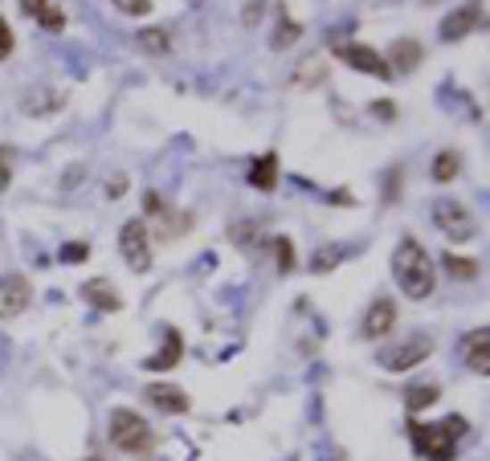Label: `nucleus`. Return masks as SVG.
I'll use <instances>...</instances> for the list:
<instances>
[{"label": "nucleus", "instance_id": "nucleus-3", "mask_svg": "<svg viewBox=\"0 0 490 461\" xmlns=\"http://www.w3.org/2000/svg\"><path fill=\"white\" fill-rule=\"evenodd\" d=\"M111 441L123 453H147L152 449V429H147V421L139 413L115 408V413H111Z\"/></svg>", "mask_w": 490, "mask_h": 461}, {"label": "nucleus", "instance_id": "nucleus-13", "mask_svg": "<svg viewBox=\"0 0 490 461\" xmlns=\"http://www.w3.org/2000/svg\"><path fill=\"white\" fill-rule=\"evenodd\" d=\"M147 400L160 408V413H188V396L180 392V388H172V384H152L147 388Z\"/></svg>", "mask_w": 490, "mask_h": 461}, {"label": "nucleus", "instance_id": "nucleus-16", "mask_svg": "<svg viewBox=\"0 0 490 461\" xmlns=\"http://www.w3.org/2000/svg\"><path fill=\"white\" fill-rule=\"evenodd\" d=\"M486 343H490V335H486V327H482L478 335L470 339V351H466V364H470L478 375H490V356H486Z\"/></svg>", "mask_w": 490, "mask_h": 461}, {"label": "nucleus", "instance_id": "nucleus-28", "mask_svg": "<svg viewBox=\"0 0 490 461\" xmlns=\"http://www.w3.org/2000/svg\"><path fill=\"white\" fill-rule=\"evenodd\" d=\"M144 204H147V212H163V201H160V193H147V196H144Z\"/></svg>", "mask_w": 490, "mask_h": 461}, {"label": "nucleus", "instance_id": "nucleus-21", "mask_svg": "<svg viewBox=\"0 0 490 461\" xmlns=\"http://www.w3.org/2000/svg\"><path fill=\"white\" fill-rule=\"evenodd\" d=\"M344 258H347V250L331 245V250H323V253H315V258H311V269H315V274H327V269L336 266V261H344Z\"/></svg>", "mask_w": 490, "mask_h": 461}, {"label": "nucleus", "instance_id": "nucleus-4", "mask_svg": "<svg viewBox=\"0 0 490 461\" xmlns=\"http://www.w3.org/2000/svg\"><path fill=\"white\" fill-rule=\"evenodd\" d=\"M433 221H437V229H442L450 241H474L478 237V221H474V212L461 201H437L433 204Z\"/></svg>", "mask_w": 490, "mask_h": 461}, {"label": "nucleus", "instance_id": "nucleus-25", "mask_svg": "<svg viewBox=\"0 0 490 461\" xmlns=\"http://www.w3.org/2000/svg\"><path fill=\"white\" fill-rule=\"evenodd\" d=\"M115 9L127 17H147L152 12V0H115Z\"/></svg>", "mask_w": 490, "mask_h": 461}, {"label": "nucleus", "instance_id": "nucleus-1", "mask_svg": "<svg viewBox=\"0 0 490 461\" xmlns=\"http://www.w3.org/2000/svg\"><path fill=\"white\" fill-rule=\"evenodd\" d=\"M393 278L401 286L404 298H429L433 294V282H437V269H433L429 253H425L421 241L404 237L393 253Z\"/></svg>", "mask_w": 490, "mask_h": 461}, {"label": "nucleus", "instance_id": "nucleus-15", "mask_svg": "<svg viewBox=\"0 0 490 461\" xmlns=\"http://www.w3.org/2000/svg\"><path fill=\"white\" fill-rule=\"evenodd\" d=\"M250 184H253V188H262V193H270V188L278 184V155H274V152L258 155L253 168H250Z\"/></svg>", "mask_w": 490, "mask_h": 461}, {"label": "nucleus", "instance_id": "nucleus-24", "mask_svg": "<svg viewBox=\"0 0 490 461\" xmlns=\"http://www.w3.org/2000/svg\"><path fill=\"white\" fill-rule=\"evenodd\" d=\"M274 258H278V269H282V274H290V269H295V250H290L287 237L274 241Z\"/></svg>", "mask_w": 490, "mask_h": 461}, {"label": "nucleus", "instance_id": "nucleus-8", "mask_svg": "<svg viewBox=\"0 0 490 461\" xmlns=\"http://www.w3.org/2000/svg\"><path fill=\"white\" fill-rule=\"evenodd\" d=\"M29 307V282L21 274H0V318H17Z\"/></svg>", "mask_w": 490, "mask_h": 461}, {"label": "nucleus", "instance_id": "nucleus-20", "mask_svg": "<svg viewBox=\"0 0 490 461\" xmlns=\"http://www.w3.org/2000/svg\"><path fill=\"white\" fill-rule=\"evenodd\" d=\"M12 172H17V152L9 144H0V193L12 184Z\"/></svg>", "mask_w": 490, "mask_h": 461}, {"label": "nucleus", "instance_id": "nucleus-11", "mask_svg": "<svg viewBox=\"0 0 490 461\" xmlns=\"http://www.w3.org/2000/svg\"><path fill=\"white\" fill-rule=\"evenodd\" d=\"M388 70H393V74H413L417 66H421V45H417V41H396L393 49H388Z\"/></svg>", "mask_w": 490, "mask_h": 461}, {"label": "nucleus", "instance_id": "nucleus-18", "mask_svg": "<svg viewBox=\"0 0 490 461\" xmlns=\"http://www.w3.org/2000/svg\"><path fill=\"white\" fill-rule=\"evenodd\" d=\"M139 49H147V54H168L172 37H168V29H144L139 33Z\"/></svg>", "mask_w": 490, "mask_h": 461}, {"label": "nucleus", "instance_id": "nucleus-9", "mask_svg": "<svg viewBox=\"0 0 490 461\" xmlns=\"http://www.w3.org/2000/svg\"><path fill=\"white\" fill-rule=\"evenodd\" d=\"M393 323H396V302H393V298H376L372 307H368V315H364V339L388 335Z\"/></svg>", "mask_w": 490, "mask_h": 461}, {"label": "nucleus", "instance_id": "nucleus-17", "mask_svg": "<svg viewBox=\"0 0 490 461\" xmlns=\"http://www.w3.org/2000/svg\"><path fill=\"white\" fill-rule=\"evenodd\" d=\"M458 172H461V160H458V152H437V155H433V180L450 184Z\"/></svg>", "mask_w": 490, "mask_h": 461}, {"label": "nucleus", "instance_id": "nucleus-14", "mask_svg": "<svg viewBox=\"0 0 490 461\" xmlns=\"http://www.w3.org/2000/svg\"><path fill=\"white\" fill-rule=\"evenodd\" d=\"M180 356H184L180 335H176L172 327H163V351H160V356H152V359H147V367H152V372H168V367H176V364H180Z\"/></svg>", "mask_w": 490, "mask_h": 461}, {"label": "nucleus", "instance_id": "nucleus-10", "mask_svg": "<svg viewBox=\"0 0 490 461\" xmlns=\"http://www.w3.org/2000/svg\"><path fill=\"white\" fill-rule=\"evenodd\" d=\"M482 25V9H474V4H466V9L450 12V17L442 21V37L445 41H461V37H474V29Z\"/></svg>", "mask_w": 490, "mask_h": 461}, {"label": "nucleus", "instance_id": "nucleus-27", "mask_svg": "<svg viewBox=\"0 0 490 461\" xmlns=\"http://www.w3.org/2000/svg\"><path fill=\"white\" fill-rule=\"evenodd\" d=\"M87 245H66V250H62V258H66V261H78V258H87Z\"/></svg>", "mask_w": 490, "mask_h": 461}, {"label": "nucleus", "instance_id": "nucleus-5", "mask_svg": "<svg viewBox=\"0 0 490 461\" xmlns=\"http://www.w3.org/2000/svg\"><path fill=\"white\" fill-rule=\"evenodd\" d=\"M119 250H123V261L135 269V274H144L152 266V241H147V225L144 221H127L123 233H119Z\"/></svg>", "mask_w": 490, "mask_h": 461}, {"label": "nucleus", "instance_id": "nucleus-6", "mask_svg": "<svg viewBox=\"0 0 490 461\" xmlns=\"http://www.w3.org/2000/svg\"><path fill=\"white\" fill-rule=\"evenodd\" d=\"M433 351V339H413V343H401V347H388V351H380V367H388V372H409V367H417L425 356Z\"/></svg>", "mask_w": 490, "mask_h": 461}, {"label": "nucleus", "instance_id": "nucleus-29", "mask_svg": "<svg viewBox=\"0 0 490 461\" xmlns=\"http://www.w3.org/2000/svg\"><path fill=\"white\" fill-rule=\"evenodd\" d=\"M82 461H106V457H98V453H90V457H82Z\"/></svg>", "mask_w": 490, "mask_h": 461}, {"label": "nucleus", "instance_id": "nucleus-19", "mask_svg": "<svg viewBox=\"0 0 490 461\" xmlns=\"http://www.w3.org/2000/svg\"><path fill=\"white\" fill-rule=\"evenodd\" d=\"M278 21H282V25H278V29H274V41H270V45H274V49L295 45V41H298V33H303V29H298V25H295V21H290L282 9H278Z\"/></svg>", "mask_w": 490, "mask_h": 461}, {"label": "nucleus", "instance_id": "nucleus-12", "mask_svg": "<svg viewBox=\"0 0 490 461\" xmlns=\"http://www.w3.org/2000/svg\"><path fill=\"white\" fill-rule=\"evenodd\" d=\"M82 298H87V302H90V307H95V310H119V307H123V298H119V290L111 286V282H106V278L87 282V286H82Z\"/></svg>", "mask_w": 490, "mask_h": 461}, {"label": "nucleus", "instance_id": "nucleus-22", "mask_svg": "<svg viewBox=\"0 0 490 461\" xmlns=\"http://www.w3.org/2000/svg\"><path fill=\"white\" fill-rule=\"evenodd\" d=\"M442 266L450 269L453 278H478V261H470V258H445Z\"/></svg>", "mask_w": 490, "mask_h": 461}, {"label": "nucleus", "instance_id": "nucleus-23", "mask_svg": "<svg viewBox=\"0 0 490 461\" xmlns=\"http://www.w3.org/2000/svg\"><path fill=\"white\" fill-rule=\"evenodd\" d=\"M433 400H437V388H429V384L413 388V392H409V413H421V408H429Z\"/></svg>", "mask_w": 490, "mask_h": 461}, {"label": "nucleus", "instance_id": "nucleus-26", "mask_svg": "<svg viewBox=\"0 0 490 461\" xmlns=\"http://www.w3.org/2000/svg\"><path fill=\"white\" fill-rule=\"evenodd\" d=\"M9 54H12V29H9V21L0 17V62L9 58Z\"/></svg>", "mask_w": 490, "mask_h": 461}, {"label": "nucleus", "instance_id": "nucleus-2", "mask_svg": "<svg viewBox=\"0 0 490 461\" xmlns=\"http://www.w3.org/2000/svg\"><path fill=\"white\" fill-rule=\"evenodd\" d=\"M409 429H413V445L429 461H453L458 457L461 432H466V421H461V416H450L445 424H409Z\"/></svg>", "mask_w": 490, "mask_h": 461}, {"label": "nucleus", "instance_id": "nucleus-7", "mask_svg": "<svg viewBox=\"0 0 490 461\" xmlns=\"http://www.w3.org/2000/svg\"><path fill=\"white\" fill-rule=\"evenodd\" d=\"M339 58L347 62L352 70H360V74H372V78H393V70H388L385 54H376L372 45H339Z\"/></svg>", "mask_w": 490, "mask_h": 461}]
</instances>
